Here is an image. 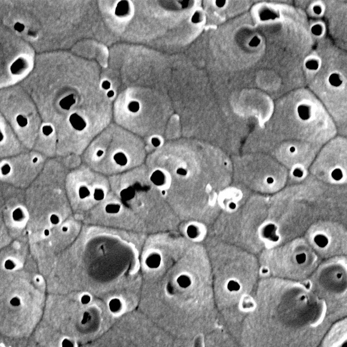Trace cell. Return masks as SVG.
<instances>
[{
    "label": "cell",
    "mask_w": 347,
    "mask_h": 347,
    "mask_svg": "<svg viewBox=\"0 0 347 347\" xmlns=\"http://www.w3.org/2000/svg\"><path fill=\"white\" fill-rule=\"evenodd\" d=\"M120 210V205L118 204H109L105 207V211L108 214H117Z\"/></svg>",
    "instance_id": "22"
},
{
    "label": "cell",
    "mask_w": 347,
    "mask_h": 347,
    "mask_svg": "<svg viewBox=\"0 0 347 347\" xmlns=\"http://www.w3.org/2000/svg\"><path fill=\"white\" fill-rule=\"evenodd\" d=\"M329 82L333 86H340L342 83L340 79V77L336 74V73H333V74H331L330 76Z\"/></svg>",
    "instance_id": "23"
},
{
    "label": "cell",
    "mask_w": 347,
    "mask_h": 347,
    "mask_svg": "<svg viewBox=\"0 0 347 347\" xmlns=\"http://www.w3.org/2000/svg\"><path fill=\"white\" fill-rule=\"evenodd\" d=\"M113 160L118 165L124 166L128 163V159L123 153H117L113 156Z\"/></svg>",
    "instance_id": "21"
},
{
    "label": "cell",
    "mask_w": 347,
    "mask_h": 347,
    "mask_svg": "<svg viewBox=\"0 0 347 347\" xmlns=\"http://www.w3.org/2000/svg\"><path fill=\"white\" fill-rule=\"evenodd\" d=\"M308 286L326 306L330 319L345 318L346 314V256L323 260L308 279Z\"/></svg>",
    "instance_id": "8"
},
{
    "label": "cell",
    "mask_w": 347,
    "mask_h": 347,
    "mask_svg": "<svg viewBox=\"0 0 347 347\" xmlns=\"http://www.w3.org/2000/svg\"><path fill=\"white\" fill-rule=\"evenodd\" d=\"M260 39L258 38L257 37H254V38L251 39V41L249 43V45L252 47H256L260 44Z\"/></svg>",
    "instance_id": "32"
},
{
    "label": "cell",
    "mask_w": 347,
    "mask_h": 347,
    "mask_svg": "<svg viewBox=\"0 0 347 347\" xmlns=\"http://www.w3.org/2000/svg\"><path fill=\"white\" fill-rule=\"evenodd\" d=\"M187 232L188 235H189V237L191 238L196 237L198 233L197 228L195 226H193V225H190V226L188 227Z\"/></svg>",
    "instance_id": "26"
},
{
    "label": "cell",
    "mask_w": 347,
    "mask_h": 347,
    "mask_svg": "<svg viewBox=\"0 0 347 347\" xmlns=\"http://www.w3.org/2000/svg\"><path fill=\"white\" fill-rule=\"evenodd\" d=\"M322 10L319 6H315L314 8H313V12H314L316 14H320L322 13Z\"/></svg>",
    "instance_id": "40"
},
{
    "label": "cell",
    "mask_w": 347,
    "mask_h": 347,
    "mask_svg": "<svg viewBox=\"0 0 347 347\" xmlns=\"http://www.w3.org/2000/svg\"><path fill=\"white\" fill-rule=\"evenodd\" d=\"M326 306L303 282L260 279L240 324V347H316L329 330Z\"/></svg>",
    "instance_id": "1"
},
{
    "label": "cell",
    "mask_w": 347,
    "mask_h": 347,
    "mask_svg": "<svg viewBox=\"0 0 347 347\" xmlns=\"http://www.w3.org/2000/svg\"><path fill=\"white\" fill-rule=\"evenodd\" d=\"M269 197L232 183L221 193L216 220V239L258 255L266 248L263 231Z\"/></svg>",
    "instance_id": "4"
},
{
    "label": "cell",
    "mask_w": 347,
    "mask_h": 347,
    "mask_svg": "<svg viewBox=\"0 0 347 347\" xmlns=\"http://www.w3.org/2000/svg\"><path fill=\"white\" fill-rule=\"evenodd\" d=\"M151 180L157 186L162 185L165 183V175L160 170H155L151 176Z\"/></svg>",
    "instance_id": "16"
},
{
    "label": "cell",
    "mask_w": 347,
    "mask_h": 347,
    "mask_svg": "<svg viewBox=\"0 0 347 347\" xmlns=\"http://www.w3.org/2000/svg\"><path fill=\"white\" fill-rule=\"evenodd\" d=\"M90 191L88 190V188L86 187H84L82 186L79 188V196L81 199H84V198H86L87 197H88L90 195Z\"/></svg>",
    "instance_id": "28"
},
{
    "label": "cell",
    "mask_w": 347,
    "mask_h": 347,
    "mask_svg": "<svg viewBox=\"0 0 347 347\" xmlns=\"http://www.w3.org/2000/svg\"><path fill=\"white\" fill-rule=\"evenodd\" d=\"M322 261L346 256V224L333 220H322L313 224L303 235Z\"/></svg>",
    "instance_id": "10"
},
{
    "label": "cell",
    "mask_w": 347,
    "mask_h": 347,
    "mask_svg": "<svg viewBox=\"0 0 347 347\" xmlns=\"http://www.w3.org/2000/svg\"><path fill=\"white\" fill-rule=\"evenodd\" d=\"M298 110H299V115H300V117L302 118V119H307L309 116L308 109L306 108L305 106L301 105L298 107Z\"/></svg>",
    "instance_id": "27"
},
{
    "label": "cell",
    "mask_w": 347,
    "mask_h": 347,
    "mask_svg": "<svg viewBox=\"0 0 347 347\" xmlns=\"http://www.w3.org/2000/svg\"><path fill=\"white\" fill-rule=\"evenodd\" d=\"M232 183L254 193L270 197L288 184V171L275 159L239 157L232 161Z\"/></svg>",
    "instance_id": "7"
},
{
    "label": "cell",
    "mask_w": 347,
    "mask_h": 347,
    "mask_svg": "<svg viewBox=\"0 0 347 347\" xmlns=\"http://www.w3.org/2000/svg\"><path fill=\"white\" fill-rule=\"evenodd\" d=\"M165 191H162V194L165 195Z\"/></svg>",
    "instance_id": "44"
},
{
    "label": "cell",
    "mask_w": 347,
    "mask_h": 347,
    "mask_svg": "<svg viewBox=\"0 0 347 347\" xmlns=\"http://www.w3.org/2000/svg\"><path fill=\"white\" fill-rule=\"evenodd\" d=\"M120 195H121V199H123V200L124 201L130 200V199H132V198L134 197L135 191L132 187H129L127 188V189H125L121 191Z\"/></svg>",
    "instance_id": "20"
},
{
    "label": "cell",
    "mask_w": 347,
    "mask_h": 347,
    "mask_svg": "<svg viewBox=\"0 0 347 347\" xmlns=\"http://www.w3.org/2000/svg\"><path fill=\"white\" fill-rule=\"evenodd\" d=\"M21 340H12L0 335V347H19Z\"/></svg>",
    "instance_id": "17"
},
{
    "label": "cell",
    "mask_w": 347,
    "mask_h": 347,
    "mask_svg": "<svg viewBox=\"0 0 347 347\" xmlns=\"http://www.w3.org/2000/svg\"><path fill=\"white\" fill-rule=\"evenodd\" d=\"M90 300H91V298H90V296H89V295L85 294V295H83L82 298H81V302H82L83 304H87L90 302Z\"/></svg>",
    "instance_id": "34"
},
{
    "label": "cell",
    "mask_w": 347,
    "mask_h": 347,
    "mask_svg": "<svg viewBox=\"0 0 347 347\" xmlns=\"http://www.w3.org/2000/svg\"><path fill=\"white\" fill-rule=\"evenodd\" d=\"M62 231H63L64 232H66V231H68V228H66V227H63V228H62Z\"/></svg>",
    "instance_id": "43"
},
{
    "label": "cell",
    "mask_w": 347,
    "mask_h": 347,
    "mask_svg": "<svg viewBox=\"0 0 347 347\" xmlns=\"http://www.w3.org/2000/svg\"><path fill=\"white\" fill-rule=\"evenodd\" d=\"M69 122L73 128L78 131L83 130L86 126V121L77 113L71 114L69 117Z\"/></svg>",
    "instance_id": "13"
},
{
    "label": "cell",
    "mask_w": 347,
    "mask_h": 347,
    "mask_svg": "<svg viewBox=\"0 0 347 347\" xmlns=\"http://www.w3.org/2000/svg\"><path fill=\"white\" fill-rule=\"evenodd\" d=\"M346 318L338 320L330 327L322 340L320 347H346Z\"/></svg>",
    "instance_id": "12"
},
{
    "label": "cell",
    "mask_w": 347,
    "mask_h": 347,
    "mask_svg": "<svg viewBox=\"0 0 347 347\" xmlns=\"http://www.w3.org/2000/svg\"><path fill=\"white\" fill-rule=\"evenodd\" d=\"M128 110L132 113H136L138 112L140 109V105L138 102L133 101L131 102L130 104L128 105Z\"/></svg>",
    "instance_id": "29"
},
{
    "label": "cell",
    "mask_w": 347,
    "mask_h": 347,
    "mask_svg": "<svg viewBox=\"0 0 347 347\" xmlns=\"http://www.w3.org/2000/svg\"><path fill=\"white\" fill-rule=\"evenodd\" d=\"M199 20V16L197 13H195L194 15L192 17V22L194 23H198Z\"/></svg>",
    "instance_id": "38"
},
{
    "label": "cell",
    "mask_w": 347,
    "mask_h": 347,
    "mask_svg": "<svg viewBox=\"0 0 347 347\" xmlns=\"http://www.w3.org/2000/svg\"><path fill=\"white\" fill-rule=\"evenodd\" d=\"M121 306V302L120 300L118 299H113L110 301L109 303V307L110 311L112 312H116L119 309Z\"/></svg>",
    "instance_id": "24"
},
{
    "label": "cell",
    "mask_w": 347,
    "mask_h": 347,
    "mask_svg": "<svg viewBox=\"0 0 347 347\" xmlns=\"http://www.w3.org/2000/svg\"><path fill=\"white\" fill-rule=\"evenodd\" d=\"M105 197V193L104 191L102 189H96L94 192V198L95 200L97 201H101Z\"/></svg>",
    "instance_id": "30"
},
{
    "label": "cell",
    "mask_w": 347,
    "mask_h": 347,
    "mask_svg": "<svg viewBox=\"0 0 347 347\" xmlns=\"http://www.w3.org/2000/svg\"><path fill=\"white\" fill-rule=\"evenodd\" d=\"M347 189L327 185L308 176L268 198L263 231L266 248L300 237L313 224L333 220L346 224Z\"/></svg>",
    "instance_id": "2"
},
{
    "label": "cell",
    "mask_w": 347,
    "mask_h": 347,
    "mask_svg": "<svg viewBox=\"0 0 347 347\" xmlns=\"http://www.w3.org/2000/svg\"><path fill=\"white\" fill-rule=\"evenodd\" d=\"M311 31L315 35H319L321 34V27L319 25H315L311 28Z\"/></svg>",
    "instance_id": "33"
},
{
    "label": "cell",
    "mask_w": 347,
    "mask_h": 347,
    "mask_svg": "<svg viewBox=\"0 0 347 347\" xmlns=\"http://www.w3.org/2000/svg\"><path fill=\"white\" fill-rule=\"evenodd\" d=\"M176 173L177 174H178L179 176H185L187 175V170H186L185 169L182 168H178L176 170Z\"/></svg>",
    "instance_id": "35"
},
{
    "label": "cell",
    "mask_w": 347,
    "mask_h": 347,
    "mask_svg": "<svg viewBox=\"0 0 347 347\" xmlns=\"http://www.w3.org/2000/svg\"><path fill=\"white\" fill-rule=\"evenodd\" d=\"M216 5L217 7H219V8H223V7L226 4L227 2L225 1H216Z\"/></svg>",
    "instance_id": "39"
},
{
    "label": "cell",
    "mask_w": 347,
    "mask_h": 347,
    "mask_svg": "<svg viewBox=\"0 0 347 347\" xmlns=\"http://www.w3.org/2000/svg\"><path fill=\"white\" fill-rule=\"evenodd\" d=\"M260 271L267 277L304 282L307 281L322 260L304 237L265 248L258 254Z\"/></svg>",
    "instance_id": "6"
},
{
    "label": "cell",
    "mask_w": 347,
    "mask_h": 347,
    "mask_svg": "<svg viewBox=\"0 0 347 347\" xmlns=\"http://www.w3.org/2000/svg\"><path fill=\"white\" fill-rule=\"evenodd\" d=\"M216 301L224 322L239 327L253 305L260 280L258 258L237 247L216 239L212 248Z\"/></svg>",
    "instance_id": "3"
},
{
    "label": "cell",
    "mask_w": 347,
    "mask_h": 347,
    "mask_svg": "<svg viewBox=\"0 0 347 347\" xmlns=\"http://www.w3.org/2000/svg\"><path fill=\"white\" fill-rule=\"evenodd\" d=\"M161 260V256L159 254H154L146 258L145 263L150 268H157L160 266Z\"/></svg>",
    "instance_id": "14"
},
{
    "label": "cell",
    "mask_w": 347,
    "mask_h": 347,
    "mask_svg": "<svg viewBox=\"0 0 347 347\" xmlns=\"http://www.w3.org/2000/svg\"><path fill=\"white\" fill-rule=\"evenodd\" d=\"M114 96V92L113 90H110L107 92V97L109 98H112Z\"/></svg>",
    "instance_id": "41"
},
{
    "label": "cell",
    "mask_w": 347,
    "mask_h": 347,
    "mask_svg": "<svg viewBox=\"0 0 347 347\" xmlns=\"http://www.w3.org/2000/svg\"><path fill=\"white\" fill-rule=\"evenodd\" d=\"M305 66L309 70H317L319 67V65L316 61L310 60L305 62Z\"/></svg>",
    "instance_id": "25"
},
{
    "label": "cell",
    "mask_w": 347,
    "mask_h": 347,
    "mask_svg": "<svg viewBox=\"0 0 347 347\" xmlns=\"http://www.w3.org/2000/svg\"><path fill=\"white\" fill-rule=\"evenodd\" d=\"M26 347H46V346L39 344V343L37 342L36 341L34 340H33L32 338H30L27 340V342H26Z\"/></svg>",
    "instance_id": "31"
},
{
    "label": "cell",
    "mask_w": 347,
    "mask_h": 347,
    "mask_svg": "<svg viewBox=\"0 0 347 347\" xmlns=\"http://www.w3.org/2000/svg\"><path fill=\"white\" fill-rule=\"evenodd\" d=\"M76 102L74 96L73 94L69 95L63 98H62L59 102V105L61 108L65 110H69L71 106L75 104Z\"/></svg>",
    "instance_id": "15"
},
{
    "label": "cell",
    "mask_w": 347,
    "mask_h": 347,
    "mask_svg": "<svg viewBox=\"0 0 347 347\" xmlns=\"http://www.w3.org/2000/svg\"><path fill=\"white\" fill-rule=\"evenodd\" d=\"M33 50L0 19V90L23 82L34 65Z\"/></svg>",
    "instance_id": "9"
},
{
    "label": "cell",
    "mask_w": 347,
    "mask_h": 347,
    "mask_svg": "<svg viewBox=\"0 0 347 347\" xmlns=\"http://www.w3.org/2000/svg\"><path fill=\"white\" fill-rule=\"evenodd\" d=\"M310 178L327 185L346 188L347 165L345 151L339 150L314 160L309 169Z\"/></svg>",
    "instance_id": "11"
},
{
    "label": "cell",
    "mask_w": 347,
    "mask_h": 347,
    "mask_svg": "<svg viewBox=\"0 0 347 347\" xmlns=\"http://www.w3.org/2000/svg\"><path fill=\"white\" fill-rule=\"evenodd\" d=\"M46 287L28 275L0 278V335L12 340H27L41 322Z\"/></svg>",
    "instance_id": "5"
},
{
    "label": "cell",
    "mask_w": 347,
    "mask_h": 347,
    "mask_svg": "<svg viewBox=\"0 0 347 347\" xmlns=\"http://www.w3.org/2000/svg\"><path fill=\"white\" fill-rule=\"evenodd\" d=\"M151 143H152L153 146H154L155 147H157L160 145L161 142L157 138H153L151 139Z\"/></svg>",
    "instance_id": "36"
},
{
    "label": "cell",
    "mask_w": 347,
    "mask_h": 347,
    "mask_svg": "<svg viewBox=\"0 0 347 347\" xmlns=\"http://www.w3.org/2000/svg\"><path fill=\"white\" fill-rule=\"evenodd\" d=\"M103 153H104V152H103V151H102V150H99V151H97V155L98 157H101V156L102 155H103Z\"/></svg>",
    "instance_id": "42"
},
{
    "label": "cell",
    "mask_w": 347,
    "mask_h": 347,
    "mask_svg": "<svg viewBox=\"0 0 347 347\" xmlns=\"http://www.w3.org/2000/svg\"><path fill=\"white\" fill-rule=\"evenodd\" d=\"M128 10V3L127 2H120L117 4L115 9V14L119 16H121L127 14Z\"/></svg>",
    "instance_id": "19"
},
{
    "label": "cell",
    "mask_w": 347,
    "mask_h": 347,
    "mask_svg": "<svg viewBox=\"0 0 347 347\" xmlns=\"http://www.w3.org/2000/svg\"><path fill=\"white\" fill-rule=\"evenodd\" d=\"M177 283L182 288H187L192 285V280L189 276L187 275H180L176 279Z\"/></svg>",
    "instance_id": "18"
},
{
    "label": "cell",
    "mask_w": 347,
    "mask_h": 347,
    "mask_svg": "<svg viewBox=\"0 0 347 347\" xmlns=\"http://www.w3.org/2000/svg\"><path fill=\"white\" fill-rule=\"evenodd\" d=\"M102 87L103 89L108 90L110 87V83L108 82V81H105V82H103L102 83Z\"/></svg>",
    "instance_id": "37"
}]
</instances>
